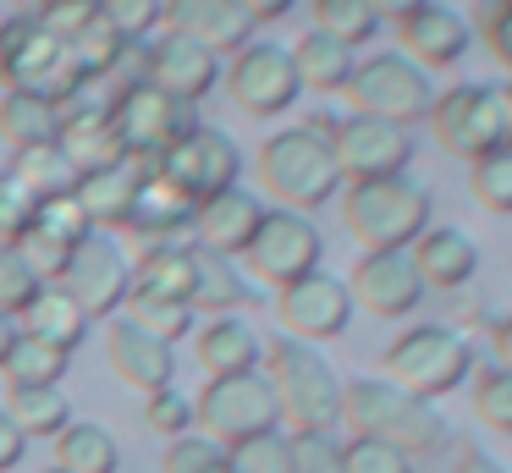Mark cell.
<instances>
[{
  "label": "cell",
  "instance_id": "cell-1",
  "mask_svg": "<svg viewBox=\"0 0 512 473\" xmlns=\"http://www.w3.org/2000/svg\"><path fill=\"white\" fill-rule=\"evenodd\" d=\"M342 424L364 440H386L402 457H435L452 446V424L435 413V402H419L386 374H358L342 380Z\"/></svg>",
  "mask_w": 512,
  "mask_h": 473
},
{
  "label": "cell",
  "instance_id": "cell-2",
  "mask_svg": "<svg viewBox=\"0 0 512 473\" xmlns=\"http://www.w3.org/2000/svg\"><path fill=\"white\" fill-rule=\"evenodd\" d=\"M259 369H265L292 435H336V424H342V374H336V363L320 347L276 336V341H265V363Z\"/></svg>",
  "mask_w": 512,
  "mask_h": 473
},
{
  "label": "cell",
  "instance_id": "cell-3",
  "mask_svg": "<svg viewBox=\"0 0 512 473\" xmlns=\"http://www.w3.org/2000/svg\"><path fill=\"white\" fill-rule=\"evenodd\" d=\"M342 220L358 237V253H391L413 248L430 231V187L413 176H380V182H347L342 193Z\"/></svg>",
  "mask_w": 512,
  "mask_h": 473
},
{
  "label": "cell",
  "instance_id": "cell-4",
  "mask_svg": "<svg viewBox=\"0 0 512 473\" xmlns=\"http://www.w3.org/2000/svg\"><path fill=\"white\" fill-rule=\"evenodd\" d=\"M254 171H259V187L276 193V209H298V215H314L320 204H331L342 193V171H336L331 143L303 127L270 132L254 154Z\"/></svg>",
  "mask_w": 512,
  "mask_h": 473
},
{
  "label": "cell",
  "instance_id": "cell-5",
  "mask_svg": "<svg viewBox=\"0 0 512 473\" xmlns=\"http://www.w3.org/2000/svg\"><path fill=\"white\" fill-rule=\"evenodd\" d=\"M430 132L452 160H485L512 143V99L496 83H457L446 94H435L430 105Z\"/></svg>",
  "mask_w": 512,
  "mask_h": 473
},
{
  "label": "cell",
  "instance_id": "cell-6",
  "mask_svg": "<svg viewBox=\"0 0 512 473\" xmlns=\"http://www.w3.org/2000/svg\"><path fill=\"white\" fill-rule=\"evenodd\" d=\"M386 369L391 385H402L419 402H435V396H452L474 374V347L452 325H408L386 347Z\"/></svg>",
  "mask_w": 512,
  "mask_h": 473
},
{
  "label": "cell",
  "instance_id": "cell-7",
  "mask_svg": "<svg viewBox=\"0 0 512 473\" xmlns=\"http://www.w3.org/2000/svg\"><path fill=\"white\" fill-rule=\"evenodd\" d=\"M276 424H281V407H276V391H270L265 369L221 374V380H210L193 396V429L221 440L226 451L254 440V435H270Z\"/></svg>",
  "mask_w": 512,
  "mask_h": 473
},
{
  "label": "cell",
  "instance_id": "cell-8",
  "mask_svg": "<svg viewBox=\"0 0 512 473\" xmlns=\"http://www.w3.org/2000/svg\"><path fill=\"white\" fill-rule=\"evenodd\" d=\"M342 94L353 99L358 116H380V121H397V127L424 121L435 105L430 72L413 66L402 50H380V55H369V61H358Z\"/></svg>",
  "mask_w": 512,
  "mask_h": 473
},
{
  "label": "cell",
  "instance_id": "cell-9",
  "mask_svg": "<svg viewBox=\"0 0 512 473\" xmlns=\"http://www.w3.org/2000/svg\"><path fill=\"white\" fill-rule=\"evenodd\" d=\"M56 286L89 319H116L127 308V292H133V264L111 231H89L56 270Z\"/></svg>",
  "mask_w": 512,
  "mask_h": 473
},
{
  "label": "cell",
  "instance_id": "cell-10",
  "mask_svg": "<svg viewBox=\"0 0 512 473\" xmlns=\"http://www.w3.org/2000/svg\"><path fill=\"white\" fill-rule=\"evenodd\" d=\"M111 127H116V138H122L127 160L155 165L171 143H182L193 127H199V105H182V99H166L160 88L138 83V88H127V94H116Z\"/></svg>",
  "mask_w": 512,
  "mask_h": 473
},
{
  "label": "cell",
  "instance_id": "cell-11",
  "mask_svg": "<svg viewBox=\"0 0 512 473\" xmlns=\"http://www.w3.org/2000/svg\"><path fill=\"white\" fill-rule=\"evenodd\" d=\"M331 154H336V171L347 182H380V176H408L413 154V127H397V121H380V116H342L331 132Z\"/></svg>",
  "mask_w": 512,
  "mask_h": 473
},
{
  "label": "cell",
  "instance_id": "cell-12",
  "mask_svg": "<svg viewBox=\"0 0 512 473\" xmlns=\"http://www.w3.org/2000/svg\"><path fill=\"white\" fill-rule=\"evenodd\" d=\"M144 171H160L171 187H182L193 204H204V198H215V193H226V187H237V176H243V154H237L232 132H221V127H210V121H199L188 138L171 143V149L160 154L155 165H144Z\"/></svg>",
  "mask_w": 512,
  "mask_h": 473
},
{
  "label": "cell",
  "instance_id": "cell-13",
  "mask_svg": "<svg viewBox=\"0 0 512 473\" xmlns=\"http://www.w3.org/2000/svg\"><path fill=\"white\" fill-rule=\"evenodd\" d=\"M243 264L254 270V281H270L281 292V286H292L298 275H309V270L325 264V237H320V226H314V215H298V209H265V226H259L254 242H248Z\"/></svg>",
  "mask_w": 512,
  "mask_h": 473
},
{
  "label": "cell",
  "instance_id": "cell-14",
  "mask_svg": "<svg viewBox=\"0 0 512 473\" xmlns=\"http://www.w3.org/2000/svg\"><path fill=\"white\" fill-rule=\"evenodd\" d=\"M226 88H232V105L248 110V116H259V121L292 110V105H298V94H303L298 66H292V50H287V44H276V39H248L243 50L232 55Z\"/></svg>",
  "mask_w": 512,
  "mask_h": 473
},
{
  "label": "cell",
  "instance_id": "cell-15",
  "mask_svg": "<svg viewBox=\"0 0 512 473\" xmlns=\"http://www.w3.org/2000/svg\"><path fill=\"white\" fill-rule=\"evenodd\" d=\"M276 314H281V330L303 347H320V341H336L347 325H353V292H347L342 275L320 270L298 275L292 286L276 292Z\"/></svg>",
  "mask_w": 512,
  "mask_h": 473
},
{
  "label": "cell",
  "instance_id": "cell-16",
  "mask_svg": "<svg viewBox=\"0 0 512 473\" xmlns=\"http://www.w3.org/2000/svg\"><path fill=\"white\" fill-rule=\"evenodd\" d=\"M347 292H353V308L364 303L369 314L380 319H408L413 308L424 303V281L413 270V253L408 248H391V253H358L353 275H342Z\"/></svg>",
  "mask_w": 512,
  "mask_h": 473
},
{
  "label": "cell",
  "instance_id": "cell-17",
  "mask_svg": "<svg viewBox=\"0 0 512 473\" xmlns=\"http://www.w3.org/2000/svg\"><path fill=\"white\" fill-rule=\"evenodd\" d=\"M149 88H160L166 99H182V105H199L215 83H221V55H210L204 44L182 39V33H155L149 39Z\"/></svg>",
  "mask_w": 512,
  "mask_h": 473
},
{
  "label": "cell",
  "instance_id": "cell-18",
  "mask_svg": "<svg viewBox=\"0 0 512 473\" xmlns=\"http://www.w3.org/2000/svg\"><path fill=\"white\" fill-rule=\"evenodd\" d=\"M265 209L270 204L259 193H248V187H226V193L204 198V204L193 209V248L221 253V259H243L248 242L265 226Z\"/></svg>",
  "mask_w": 512,
  "mask_h": 473
},
{
  "label": "cell",
  "instance_id": "cell-19",
  "mask_svg": "<svg viewBox=\"0 0 512 473\" xmlns=\"http://www.w3.org/2000/svg\"><path fill=\"white\" fill-rule=\"evenodd\" d=\"M105 358H111L116 380L144 396L160 391V385H177V347L149 336V330H138L127 314H116L111 330H105Z\"/></svg>",
  "mask_w": 512,
  "mask_h": 473
},
{
  "label": "cell",
  "instance_id": "cell-20",
  "mask_svg": "<svg viewBox=\"0 0 512 473\" xmlns=\"http://www.w3.org/2000/svg\"><path fill=\"white\" fill-rule=\"evenodd\" d=\"M402 55L424 72H441V66H457L474 44V28H468V11L446 6V0H430L419 6L408 22H402Z\"/></svg>",
  "mask_w": 512,
  "mask_h": 473
},
{
  "label": "cell",
  "instance_id": "cell-21",
  "mask_svg": "<svg viewBox=\"0 0 512 473\" xmlns=\"http://www.w3.org/2000/svg\"><path fill=\"white\" fill-rule=\"evenodd\" d=\"M166 33H182L210 55H237L254 39V17L237 0H166Z\"/></svg>",
  "mask_w": 512,
  "mask_h": 473
},
{
  "label": "cell",
  "instance_id": "cell-22",
  "mask_svg": "<svg viewBox=\"0 0 512 473\" xmlns=\"http://www.w3.org/2000/svg\"><path fill=\"white\" fill-rule=\"evenodd\" d=\"M56 66H61V44L39 28V17L17 11L12 22H0V83L6 88H39L45 94Z\"/></svg>",
  "mask_w": 512,
  "mask_h": 473
},
{
  "label": "cell",
  "instance_id": "cell-23",
  "mask_svg": "<svg viewBox=\"0 0 512 473\" xmlns=\"http://www.w3.org/2000/svg\"><path fill=\"white\" fill-rule=\"evenodd\" d=\"M138 176H144V165H133V160H116V165H100V171L78 176L72 198H78V209L89 215L94 231H127L133 226Z\"/></svg>",
  "mask_w": 512,
  "mask_h": 473
},
{
  "label": "cell",
  "instance_id": "cell-24",
  "mask_svg": "<svg viewBox=\"0 0 512 473\" xmlns=\"http://www.w3.org/2000/svg\"><path fill=\"white\" fill-rule=\"evenodd\" d=\"M413 270H419L424 292L441 286V292H463L479 270V242L468 237L463 226H430L419 242H413Z\"/></svg>",
  "mask_w": 512,
  "mask_h": 473
},
{
  "label": "cell",
  "instance_id": "cell-25",
  "mask_svg": "<svg viewBox=\"0 0 512 473\" xmlns=\"http://www.w3.org/2000/svg\"><path fill=\"white\" fill-rule=\"evenodd\" d=\"M193 198L182 193V187H171L160 171H144L138 176V198H133V226L127 231H138V237H149V242H193L188 231H193Z\"/></svg>",
  "mask_w": 512,
  "mask_h": 473
},
{
  "label": "cell",
  "instance_id": "cell-26",
  "mask_svg": "<svg viewBox=\"0 0 512 473\" xmlns=\"http://www.w3.org/2000/svg\"><path fill=\"white\" fill-rule=\"evenodd\" d=\"M193 358H199V369H210V380H221V374H248V369L265 363V336H259L243 314H226V319L199 325Z\"/></svg>",
  "mask_w": 512,
  "mask_h": 473
},
{
  "label": "cell",
  "instance_id": "cell-27",
  "mask_svg": "<svg viewBox=\"0 0 512 473\" xmlns=\"http://www.w3.org/2000/svg\"><path fill=\"white\" fill-rule=\"evenodd\" d=\"M254 303H259V292L243 281L237 259H221V253L193 248V292H188L193 314L226 319V314H243V308H254Z\"/></svg>",
  "mask_w": 512,
  "mask_h": 473
},
{
  "label": "cell",
  "instance_id": "cell-28",
  "mask_svg": "<svg viewBox=\"0 0 512 473\" xmlns=\"http://www.w3.org/2000/svg\"><path fill=\"white\" fill-rule=\"evenodd\" d=\"M0 138L12 143L17 154L56 149V138H61L56 99L39 94V88H6V99H0Z\"/></svg>",
  "mask_w": 512,
  "mask_h": 473
},
{
  "label": "cell",
  "instance_id": "cell-29",
  "mask_svg": "<svg viewBox=\"0 0 512 473\" xmlns=\"http://www.w3.org/2000/svg\"><path fill=\"white\" fill-rule=\"evenodd\" d=\"M89 325H94V319L83 314V308L72 303V297L61 292L56 281H45V286H39V292L28 297V308L17 314V330H23V336L50 341V347H61V352H72V347H78V341L89 336Z\"/></svg>",
  "mask_w": 512,
  "mask_h": 473
},
{
  "label": "cell",
  "instance_id": "cell-30",
  "mask_svg": "<svg viewBox=\"0 0 512 473\" xmlns=\"http://www.w3.org/2000/svg\"><path fill=\"white\" fill-rule=\"evenodd\" d=\"M133 292L188 303V292H193V242H149L144 259L133 264Z\"/></svg>",
  "mask_w": 512,
  "mask_h": 473
},
{
  "label": "cell",
  "instance_id": "cell-31",
  "mask_svg": "<svg viewBox=\"0 0 512 473\" xmlns=\"http://www.w3.org/2000/svg\"><path fill=\"white\" fill-rule=\"evenodd\" d=\"M0 413L12 418L23 440H56L72 424V402L61 385H12Z\"/></svg>",
  "mask_w": 512,
  "mask_h": 473
},
{
  "label": "cell",
  "instance_id": "cell-32",
  "mask_svg": "<svg viewBox=\"0 0 512 473\" xmlns=\"http://www.w3.org/2000/svg\"><path fill=\"white\" fill-rule=\"evenodd\" d=\"M287 50H292V66H298V83L314 88V94H342L358 66V50H347L331 33H314V28L298 44H287Z\"/></svg>",
  "mask_w": 512,
  "mask_h": 473
},
{
  "label": "cell",
  "instance_id": "cell-33",
  "mask_svg": "<svg viewBox=\"0 0 512 473\" xmlns=\"http://www.w3.org/2000/svg\"><path fill=\"white\" fill-rule=\"evenodd\" d=\"M50 468H61V473H116L122 468V446H116V435L105 424H78V418H72L56 435V462H50Z\"/></svg>",
  "mask_w": 512,
  "mask_h": 473
},
{
  "label": "cell",
  "instance_id": "cell-34",
  "mask_svg": "<svg viewBox=\"0 0 512 473\" xmlns=\"http://www.w3.org/2000/svg\"><path fill=\"white\" fill-rule=\"evenodd\" d=\"M56 149L72 160V171H100V165H116V160H127L122 154V138H116V127H111V116L105 121H67L61 127V138H56Z\"/></svg>",
  "mask_w": 512,
  "mask_h": 473
},
{
  "label": "cell",
  "instance_id": "cell-35",
  "mask_svg": "<svg viewBox=\"0 0 512 473\" xmlns=\"http://www.w3.org/2000/svg\"><path fill=\"white\" fill-rule=\"evenodd\" d=\"M67 363H72V352H61V347H50V341H34V336L17 330L0 374H6V385H61L67 380Z\"/></svg>",
  "mask_w": 512,
  "mask_h": 473
},
{
  "label": "cell",
  "instance_id": "cell-36",
  "mask_svg": "<svg viewBox=\"0 0 512 473\" xmlns=\"http://www.w3.org/2000/svg\"><path fill=\"white\" fill-rule=\"evenodd\" d=\"M12 176L28 187L34 198H61L78 187V171L61 149H28V154H12Z\"/></svg>",
  "mask_w": 512,
  "mask_h": 473
},
{
  "label": "cell",
  "instance_id": "cell-37",
  "mask_svg": "<svg viewBox=\"0 0 512 473\" xmlns=\"http://www.w3.org/2000/svg\"><path fill=\"white\" fill-rule=\"evenodd\" d=\"M309 6H314V33H331V39L347 44V50H358L364 39L380 33L369 0H309Z\"/></svg>",
  "mask_w": 512,
  "mask_h": 473
},
{
  "label": "cell",
  "instance_id": "cell-38",
  "mask_svg": "<svg viewBox=\"0 0 512 473\" xmlns=\"http://www.w3.org/2000/svg\"><path fill=\"white\" fill-rule=\"evenodd\" d=\"M122 44H127V39L111 28V22H105V17H94L89 28H83V33H72V39L61 44V50H67V61L78 66L83 77H105V72L116 66V55H122Z\"/></svg>",
  "mask_w": 512,
  "mask_h": 473
},
{
  "label": "cell",
  "instance_id": "cell-39",
  "mask_svg": "<svg viewBox=\"0 0 512 473\" xmlns=\"http://www.w3.org/2000/svg\"><path fill=\"white\" fill-rule=\"evenodd\" d=\"M127 319H133L138 330H149V336H160V341H171L177 347L182 336L193 330V308L188 303H171V297H138V292H127Z\"/></svg>",
  "mask_w": 512,
  "mask_h": 473
},
{
  "label": "cell",
  "instance_id": "cell-40",
  "mask_svg": "<svg viewBox=\"0 0 512 473\" xmlns=\"http://www.w3.org/2000/svg\"><path fill=\"white\" fill-rule=\"evenodd\" d=\"M160 468H166V473H232V451H226L221 440L188 429V435L166 440V457H160Z\"/></svg>",
  "mask_w": 512,
  "mask_h": 473
},
{
  "label": "cell",
  "instance_id": "cell-41",
  "mask_svg": "<svg viewBox=\"0 0 512 473\" xmlns=\"http://www.w3.org/2000/svg\"><path fill=\"white\" fill-rule=\"evenodd\" d=\"M468 193L490 215H512V149L485 154V160L468 165Z\"/></svg>",
  "mask_w": 512,
  "mask_h": 473
},
{
  "label": "cell",
  "instance_id": "cell-42",
  "mask_svg": "<svg viewBox=\"0 0 512 473\" xmlns=\"http://www.w3.org/2000/svg\"><path fill=\"white\" fill-rule=\"evenodd\" d=\"M100 17L111 22L127 44H149L166 28V0H100Z\"/></svg>",
  "mask_w": 512,
  "mask_h": 473
},
{
  "label": "cell",
  "instance_id": "cell-43",
  "mask_svg": "<svg viewBox=\"0 0 512 473\" xmlns=\"http://www.w3.org/2000/svg\"><path fill=\"white\" fill-rule=\"evenodd\" d=\"M474 413L496 435H512V369H479L474 374Z\"/></svg>",
  "mask_w": 512,
  "mask_h": 473
},
{
  "label": "cell",
  "instance_id": "cell-44",
  "mask_svg": "<svg viewBox=\"0 0 512 473\" xmlns=\"http://www.w3.org/2000/svg\"><path fill=\"white\" fill-rule=\"evenodd\" d=\"M144 424L155 429V435L177 440L193 429V396L182 391V385H160V391L144 396Z\"/></svg>",
  "mask_w": 512,
  "mask_h": 473
},
{
  "label": "cell",
  "instance_id": "cell-45",
  "mask_svg": "<svg viewBox=\"0 0 512 473\" xmlns=\"http://www.w3.org/2000/svg\"><path fill=\"white\" fill-rule=\"evenodd\" d=\"M232 473H292L287 435L270 429V435H254V440H243V446H232Z\"/></svg>",
  "mask_w": 512,
  "mask_h": 473
},
{
  "label": "cell",
  "instance_id": "cell-46",
  "mask_svg": "<svg viewBox=\"0 0 512 473\" xmlns=\"http://www.w3.org/2000/svg\"><path fill=\"white\" fill-rule=\"evenodd\" d=\"M39 286H45V281H39V275L23 264V253H17L12 242H0V314H12V319H17Z\"/></svg>",
  "mask_w": 512,
  "mask_h": 473
},
{
  "label": "cell",
  "instance_id": "cell-47",
  "mask_svg": "<svg viewBox=\"0 0 512 473\" xmlns=\"http://www.w3.org/2000/svg\"><path fill=\"white\" fill-rule=\"evenodd\" d=\"M287 451H292V473H347L336 435H287Z\"/></svg>",
  "mask_w": 512,
  "mask_h": 473
},
{
  "label": "cell",
  "instance_id": "cell-48",
  "mask_svg": "<svg viewBox=\"0 0 512 473\" xmlns=\"http://www.w3.org/2000/svg\"><path fill=\"white\" fill-rule=\"evenodd\" d=\"M342 457H347V473H413V462L402 457L397 446H386V440H342Z\"/></svg>",
  "mask_w": 512,
  "mask_h": 473
},
{
  "label": "cell",
  "instance_id": "cell-49",
  "mask_svg": "<svg viewBox=\"0 0 512 473\" xmlns=\"http://www.w3.org/2000/svg\"><path fill=\"white\" fill-rule=\"evenodd\" d=\"M34 204L39 198L28 193L23 182H17L12 171H0V242H17L28 231V220H34Z\"/></svg>",
  "mask_w": 512,
  "mask_h": 473
},
{
  "label": "cell",
  "instance_id": "cell-50",
  "mask_svg": "<svg viewBox=\"0 0 512 473\" xmlns=\"http://www.w3.org/2000/svg\"><path fill=\"white\" fill-rule=\"evenodd\" d=\"M23 451H28V440L17 435V424L6 413H0V473H12L17 462H23Z\"/></svg>",
  "mask_w": 512,
  "mask_h": 473
},
{
  "label": "cell",
  "instance_id": "cell-51",
  "mask_svg": "<svg viewBox=\"0 0 512 473\" xmlns=\"http://www.w3.org/2000/svg\"><path fill=\"white\" fill-rule=\"evenodd\" d=\"M485 44H490V55H496V61H507V66H512V6L485 28Z\"/></svg>",
  "mask_w": 512,
  "mask_h": 473
},
{
  "label": "cell",
  "instance_id": "cell-52",
  "mask_svg": "<svg viewBox=\"0 0 512 473\" xmlns=\"http://www.w3.org/2000/svg\"><path fill=\"white\" fill-rule=\"evenodd\" d=\"M419 6H430V0H369V11H375V22H397V28H402V22H408Z\"/></svg>",
  "mask_w": 512,
  "mask_h": 473
},
{
  "label": "cell",
  "instance_id": "cell-53",
  "mask_svg": "<svg viewBox=\"0 0 512 473\" xmlns=\"http://www.w3.org/2000/svg\"><path fill=\"white\" fill-rule=\"evenodd\" d=\"M237 6H243L248 17H254V28H259V22H281L298 0H237Z\"/></svg>",
  "mask_w": 512,
  "mask_h": 473
},
{
  "label": "cell",
  "instance_id": "cell-54",
  "mask_svg": "<svg viewBox=\"0 0 512 473\" xmlns=\"http://www.w3.org/2000/svg\"><path fill=\"white\" fill-rule=\"evenodd\" d=\"M452 473H507V468H501L496 457H485L479 446H463V457L452 462Z\"/></svg>",
  "mask_w": 512,
  "mask_h": 473
},
{
  "label": "cell",
  "instance_id": "cell-55",
  "mask_svg": "<svg viewBox=\"0 0 512 473\" xmlns=\"http://www.w3.org/2000/svg\"><path fill=\"white\" fill-rule=\"evenodd\" d=\"M490 347H496L501 369H512V314H501L496 325H490Z\"/></svg>",
  "mask_w": 512,
  "mask_h": 473
},
{
  "label": "cell",
  "instance_id": "cell-56",
  "mask_svg": "<svg viewBox=\"0 0 512 473\" xmlns=\"http://www.w3.org/2000/svg\"><path fill=\"white\" fill-rule=\"evenodd\" d=\"M56 6H72V0H17L23 17H45V11H56Z\"/></svg>",
  "mask_w": 512,
  "mask_h": 473
},
{
  "label": "cell",
  "instance_id": "cell-57",
  "mask_svg": "<svg viewBox=\"0 0 512 473\" xmlns=\"http://www.w3.org/2000/svg\"><path fill=\"white\" fill-rule=\"evenodd\" d=\"M12 341H17V319H12V314H0V363H6V352H12Z\"/></svg>",
  "mask_w": 512,
  "mask_h": 473
},
{
  "label": "cell",
  "instance_id": "cell-58",
  "mask_svg": "<svg viewBox=\"0 0 512 473\" xmlns=\"http://www.w3.org/2000/svg\"><path fill=\"white\" fill-rule=\"evenodd\" d=\"M507 6H512V0H479V17H485V28H490V22H496Z\"/></svg>",
  "mask_w": 512,
  "mask_h": 473
},
{
  "label": "cell",
  "instance_id": "cell-59",
  "mask_svg": "<svg viewBox=\"0 0 512 473\" xmlns=\"http://www.w3.org/2000/svg\"><path fill=\"white\" fill-rule=\"evenodd\" d=\"M45 473H61V468H45Z\"/></svg>",
  "mask_w": 512,
  "mask_h": 473
},
{
  "label": "cell",
  "instance_id": "cell-60",
  "mask_svg": "<svg viewBox=\"0 0 512 473\" xmlns=\"http://www.w3.org/2000/svg\"><path fill=\"white\" fill-rule=\"evenodd\" d=\"M507 99H512V83H507Z\"/></svg>",
  "mask_w": 512,
  "mask_h": 473
},
{
  "label": "cell",
  "instance_id": "cell-61",
  "mask_svg": "<svg viewBox=\"0 0 512 473\" xmlns=\"http://www.w3.org/2000/svg\"><path fill=\"white\" fill-rule=\"evenodd\" d=\"M507 149H512V143H507Z\"/></svg>",
  "mask_w": 512,
  "mask_h": 473
}]
</instances>
